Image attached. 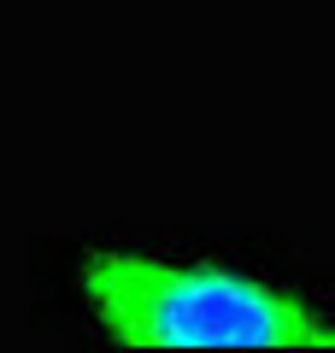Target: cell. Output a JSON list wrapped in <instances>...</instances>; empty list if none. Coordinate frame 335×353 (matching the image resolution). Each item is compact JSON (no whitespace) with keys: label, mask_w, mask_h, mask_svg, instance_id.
I'll return each instance as SVG.
<instances>
[{"label":"cell","mask_w":335,"mask_h":353,"mask_svg":"<svg viewBox=\"0 0 335 353\" xmlns=\"http://www.w3.org/2000/svg\"><path fill=\"white\" fill-rule=\"evenodd\" d=\"M83 301L124 347H335V318L236 265L88 253Z\"/></svg>","instance_id":"6da1fadb"}]
</instances>
